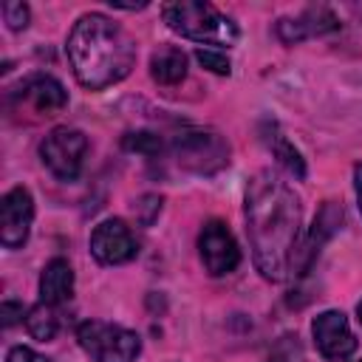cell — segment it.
Wrapping results in <instances>:
<instances>
[{
  "mask_svg": "<svg viewBox=\"0 0 362 362\" xmlns=\"http://www.w3.org/2000/svg\"><path fill=\"white\" fill-rule=\"evenodd\" d=\"M136 221L141 223V226H153V221L158 218V212H161V195H156V192H147V195H141L139 201H136Z\"/></svg>",
  "mask_w": 362,
  "mask_h": 362,
  "instance_id": "21",
  "label": "cell"
},
{
  "mask_svg": "<svg viewBox=\"0 0 362 362\" xmlns=\"http://www.w3.org/2000/svg\"><path fill=\"white\" fill-rule=\"evenodd\" d=\"M76 339L79 348L90 356V362H136L141 354V339L136 331L105 320L79 322Z\"/></svg>",
  "mask_w": 362,
  "mask_h": 362,
  "instance_id": "4",
  "label": "cell"
},
{
  "mask_svg": "<svg viewBox=\"0 0 362 362\" xmlns=\"http://www.w3.org/2000/svg\"><path fill=\"white\" fill-rule=\"evenodd\" d=\"M339 226H342V206H339V204H334V201H325V204H322V209H320V215L314 218V226H311V232H308L305 243H300V246H297V252H294L291 272H297V274L308 272L311 260L320 255V246H322V243H325V240H328Z\"/></svg>",
  "mask_w": 362,
  "mask_h": 362,
  "instance_id": "12",
  "label": "cell"
},
{
  "mask_svg": "<svg viewBox=\"0 0 362 362\" xmlns=\"http://www.w3.org/2000/svg\"><path fill=\"white\" fill-rule=\"evenodd\" d=\"M74 294V269L65 257H51L40 274V303L62 305Z\"/></svg>",
  "mask_w": 362,
  "mask_h": 362,
  "instance_id": "14",
  "label": "cell"
},
{
  "mask_svg": "<svg viewBox=\"0 0 362 362\" xmlns=\"http://www.w3.org/2000/svg\"><path fill=\"white\" fill-rule=\"evenodd\" d=\"M161 17L170 31H175L184 40L192 42H209V45H235L238 25L221 14L212 3L201 0H173L161 6Z\"/></svg>",
  "mask_w": 362,
  "mask_h": 362,
  "instance_id": "3",
  "label": "cell"
},
{
  "mask_svg": "<svg viewBox=\"0 0 362 362\" xmlns=\"http://www.w3.org/2000/svg\"><path fill=\"white\" fill-rule=\"evenodd\" d=\"M90 255L102 266H122L139 255V240L122 218H105L90 232Z\"/></svg>",
  "mask_w": 362,
  "mask_h": 362,
  "instance_id": "7",
  "label": "cell"
},
{
  "mask_svg": "<svg viewBox=\"0 0 362 362\" xmlns=\"http://www.w3.org/2000/svg\"><path fill=\"white\" fill-rule=\"evenodd\" d=\"M28 308H23V303H14V300H3L0 305V317H3V325L11 328L14 322H20V317H25Z\"/></svg>",
  "mask_w": 362,
  "mask_h": 362,
  "instance_id": "23",
  "label": "cell"
},
{
  "mask_svg": "<svg viewBox=\"0 0 362 362\" xmlns=\"http://www.w3.org/2000/svg\"><path fill=\"white\" fill-rule=\"evenodd\" d=\"M88 153V136L76 127H54L40 141V158L59 181H74Z\"/></svg>",
  "mask_w": 362,
  "mask_h": 362,
  "instance_id": "6",
  "label": "cell"
},
{
  "mask_svg": "<svg viewBox=\"0 0 362 362\" xmlns=\"http://www.w3.org/2000/svg\"><path fill=\"white\" fill-rule=\"evenodd\" d=\"M34 221V198L28 187L17 184L0 198V243L6 249L25 246Z\"/></svg>",
  "mask_w": 362,
  "mask_h": 362,
  "instance_id": "10",
  "label": "cell"
},
{
  "mask_svg": "<svg viewBox=\"0 0 362 362\" xmlns=\"http://www.w3.org/2000/svg\"><path fill=\"white\" fill-rule=\"evenodd\" d=\"M356 362H362V359H356Z\"/></svg>",
  "mask_w": 362,
  "mask_h": 362,
  "instance_id": "28",
  "label": "cell"
},
{
  "mask_svg": "<svg viewBox=\"0 0 362 362\" xmlns=\"http://www.w3.org/2000/svg\"><path fill=\"white\" fill-rule=\"evenodd\" d=\"M20 99H25L37 113L42 116H54L59 110H65L68 105V90L62 88L59 79L48 76V74H34L20 85Z\"/></svg>",
  "mask_w": 362,
  "mask_h": 362,
  "instance_id": "13",
  "label": "cell"
},
{
  "mask_svg": "<svg viewBox=\"0 0 362 362\" xmlns=\"http://www.w3.org/2000/svg\"><path fill=\"white\" fill-rule=\"evenodd\" d=\"M354 192H356V204H359V212H362V161L354 167Z\"/></svg>",
  "mask_w": 362,
  "mask_h": 362,
  "instance_id": "24",
  "label": "cell"
},
{
  "mask_svg": "<svg viewBox=\"0 0 362 362\" xmlns=\"http://www.w3.org/2000/svg\"><path fill=\"white\" fill-rule=\"evenodd\" d=\"M173 153L184 170L204 175L229 164V144L215 130H184L173 136Z\"/></svg>",
  "mask_w": 362,
  "mask_h": 362,
  "instance_id": "5",
  "label": "cell"
},
{
  "mask_svg": "<svg viewBox=\"0 0 362 362\" xmlns=\"http://www.w3.org/2000/svg\"><path fill=\"white\" fill-rule=\"evenodd\" d=\"M266 362H283V359H280V356H272V359H266Z\"/></svg>",
  "mask_w": 362,
  "mask_h": 362,
  "instance_id": "27",
  "label": "cell"
},
{
  "mask_svg": "<svg viewBox=\"0 0 362 362\" xmlns=\"http://www.w3.org/2000/svg\"><path fill=\"white\" fill-rule=\"evenodd\" d=\"M124 150H133V153H141V156H158L161 153V136L150 133V130H133L122 139Z\"/></svg>",
  "mask_w": 362,
  "mask_h": 362,
  "instance_id": "18",
  "label": "cell"
},
{
  "mask_svg": "<svg viewBox=\"0 0 362 362\" xmlns=\"http://www.w3.org/2000/svg\"><path fill=\"white\" fill-rule=\"evenodd\" d=\"M6 362H51V359H45L42 354H37L28 345H14V348H8Z\"/></svg>",
  "mask_w": 362,
  "mask_h": 362,
  "instance_id": "22",
  "label": "cell"
},
{
  "mask_svg": "<svg viewBox=\"0 0 362 362\" xmlns=\"http://www.w3.org/2000/svg\"><path fill=\"white\" fill-rule=\"evenodd\" d=\"M23 320H25V331L40 342H51L57 337V331H59V317H57L54 305H48V303L31 305Z\"/></svg>",
  "mask_w": 362,
  "mask_h": 362,
  "instance_id": "16",
  "label": "cell"
},
{
  "mask_svg": "<svg viewBox=\"0 0 362 362\" xmlns=\"http://www.w3.org/2000/svg\"><path fill=\"white\" fill-rule=\"evenodd\" d=\"M65 54L76 82L88 90H102L122 82L136 65V40L107 14H82L65 42Z\"/></svg>",
  "mask_w": 362,
  "mask_h": 362,
  "instance_id": "2",
  "label": "cell"
},
{
  "mask_svg": "<svg viewBox=\"0 0 362 362\" xmlns=\"http://www.w3.org/2000/svg\"><path fill=\"white\" fill-rule=\"evenodd\" d=\"M150 76L158 85H178L187 79V54L175 45H161L150 57Z\"/></svg>",
  "mask_w": 362,
  "mask_h": 362,
  "instance_id": "15",
  "label": "cell"
},
{
  "mask_svg": "<svg viewBox=\"0 0 362 362\" xmlns=\"http://www.w3.org/2000/svg\"><path fill=\"white\" fill-rule=\"evenodd\" d=\"M31 20V8L23 0H6L3 3V23L8 25V31H23Z\"/></svg>",
  "mask_w": 362,
  "mask_h": 362,
  "instance_id": "19",
  "label": "cell"
},
{
  "mask_svg": "<svg viewBox=\"0 0 362 362\" xmlns=\"http://www.w3.org/2000/svg\"><path fill=\"white\" fill-rule=\"evenodd\" d=\"M356 320L362 322V300H359V305H356Z\"/></svg>",
  "mask_w": 362,
  "mask_h": 362,
  "instance_id": "26",
  "label": "cell"
},
{
  "mask_svg": "<svg viewBox=\"0 0 362 362\" xmlns=\"http://www.w3.org/2000/svg\"><path fill=\"white\" fill-rule=\"evenodd\" d=\"M113 8H124V11H136V8H147V0L144 3H122V0H110Z\"/></svg>",
  "mask_w": 362,
  "mask_h": 362,
  "instance_id": "25",
  "label": "cell"
},
{
  "mask_svg": "<svg viewBox=\"0 0 362 362\" xmlns=\"http://www.w3.org/2000/svg\"><path fill=\"white\" fill-rule=\"evenodd\" d=\"M198 255H201L204 272L212 274V277L229 274L240 263V249H238L229 226L223 221H218V218L204 223V229L198 235Z\"/></svg>",
  "mask_w": 362,
  "mask_h": 362,
  "instance_id": "8",
  "label": "cell"
},
{
  "mask_svg": "<svg viewBox=\"0 0 362 362\" xmlns=\"http://www.w3.org/2000/svg\"><path fill=\"white\" fill-rule=\"evenodd\" d=\"M243 218L257 272L272 283H283L300 246V198L274 170H257L246 184Z\"/></svg>",
  "mask_w": 362,
  "mask_h": 362,
  "instance_id": "1",
  "label": "cell"
},
{
  "mask_svg": "<svg viewBox=\"0 0 362 362\" xmlns=\"http://www.w3.org/2000/svg\"><path fill=\"white\" fill-rule=\"evenodd\" d=\"M337 28H339V20L325 6H308L303 14L280 17L277 25H274L280 42H286V45H294L305 37H320V34H328V31H337Z\"/></svg>",
  "mask_w": 362,
  "mask_h": 362,
  "instance_id": "11",
  "label": "cell"
},
{
  "mask_svg": "<svg viewBox=\"0 0 362 362\" xmlns=\"http://www.w3.org/2000/svg\"><path fill=\"white\" fill-rule=\"evenodd\" d=\"M269 147H272V156L277 158V164L291 175V178H305V161H303V156H300V150L283 136V133H274L272 139H269Z\"/></svg>",
  "mask_w": 362,
  "mask_h": 362,
  "instance_id": "17",
  "label": "cell"
},
{
  "mask_svg": "<svg viewBox=\"0 0 362 362\" xmlns=\"http://www.w3.org/2000/svg\"><path fill=\"white\" fill-rule=\"evenodd\" d=\"M195 59L206 68V71H212V74H221V76H229V71H232V62H229V57L223 54V51H212V48H198L195 51Z\"/></svg>",
  "mask_w": 362,
  "mask_h": 362,
  "instance_id": "20",
  "label": "cell"
},
{
  "mask_svg": "<svg viewBox=\"0 0 362 362\" xmlns=\"http://www.w3.org/2000/svg\"><path fill=\"white\" fill-rule=\"evenodd\" d=\"M311 337H314V348L322 354V359L328 362H342L356 351V337L348 325V317L339 308H328L320 311L311 320Z\"/></svg>",
  "mask_w": 362,
  "mask_h": 362,
  "instance_id": "9",
  "label": "cell"
}]
</instances>
